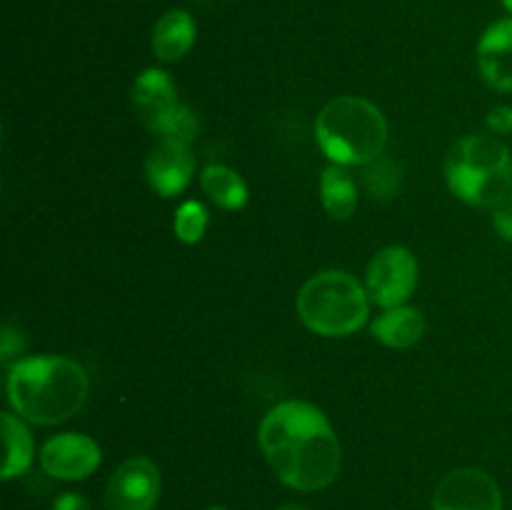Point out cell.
<instances>
[{
    "mask_svg": "<svg viewBox=\"0 0 512 510\" xmlns=\"http://www.w3.org/2000/svg\"><path fill=\"white\" fill-rule=\"evenodd\" d=\"M433 510H503V495L483 470L455 468L435 488Z\"/></svg>",
    "mask_w": 512,
    "mask_h": 510,
    "instance_id": "9c48e42d",
    "label": "cell"
},
{
    "mask_svg": "<svg viewBox=\"0 0 512 510\" xmlns=\"http://www.w3.org/2000/svg\"><path fill=\"white\" fill-rule=\"evenodd\" d=\"M195 43V20L185 10H168L155 23L153 53L163 63L180 60Z\"/></svg>",
    "mask_w": 512,
    "mask_h": 510,
    "instance_id": "4fadbf2b",
    "label": "cell"
},
{
    "mask_svg": "<svg viewBox=\"0 0 512 510\" xmlns=\"http://www.w3.org/2000/svg\"><path fill=\"white\" fill-rule=\"evenodd\" d=\"M363 183L365 190L373 195L375 200H393L398 195L400 183H403V170L395 163V158L380 153L378 158H373L370 163L363 165Z\"/></svg>",
    "mask_w": 512,
    "mask_h": 510,
    "instance_id": "ac0fdd59",
    "label": "cell"
},
{
    "mask_svg": "<svg viewBox=\"0 0 512 510\" xmlns=\"http://www.w3.org/2000/svg\"><path fill=\"white\" fill-rule=\"evenodd\" d=\"M160 498V470L148 458H128L105 488V510H153Z\"/></svg>",
    "mask_w": 512,
    "mask_h": 510,
    "instance_id": "ba28073f",
    "label": "cell"
},
{
    "mask_svg": "<svg viewBox=\"0 0 512 510\" xmlns=\"http://www.w3.org/2000/svg\"><path fill=\"white\" fill-rule=\"evenodd\" d=\"M488 125L495 130V133H508V130H512V108H508V105H500V108L490 110Z\"/></svg>",
    "mask_w": 512,
    "mask_h": 510,
    "instance_id": "7402d4cb",
    "label": "cell"
},
{
    "mask_svg": "<svg viewBox=\"0 0 512 510\" xmlns=\"http://www.w3.org/2000/svg\"><path fill=\"white\" fill-rule=\"evenodd\" d=\"M503 5H505V8H508L510 13H512V0H503Z\"/></svg>",
    "mask_w": 512,
    "mask_h": 510,
    "instance_id": "d4e9b609",
    "label": "cell"
},
{
    "mask_svg": "<svg viewBox=\"0 0 512 510\" xmlns=\"http://www.w3.org/2000/svg\"><path fill=\"white\" fill-rule=\"evenodd\" d=\"M200 185H203L205 195L225 210H240L248 203V188H245L243 178L228 165H205Z\"/></svg>",
    "mask_w": 512,
    "mask_h": 510,
    "instance_id": "e0dca14e",
    "label": "cell"
},
{
    "mask_svg": "<svg viewBox=\"0 0 512 510\" xmlns=\"http://www.w3.org/2000/svg\"><path fill=\"white\" fill-rule=\"evenodd\" d=\"M508 145L493 135H468L458 140L445 160V180L460 200L495 208L512 193Z\"/></svg>",
    "mask_w": 512,
    "mask_h": 510,
    "instance_id": "277c9868",
    "label": "cell"
},
{
    "mask_svg": "<svg viewBox=\"0 0 512 510\" xmlns=\"http://www.w3.org/2000/svg\"><path fill=\"white\" fill-rule=\"evenodd\" d=\"M478 68L495 90H512V18L498 20L478 43Z\"/></svg>",
    "mask_w": 512,
    "mask_h": 510,
    "instance_id": "7c38bea8",
    "label": "cell"
},
{
    "mask_svg": "<svg viewBox=\"0 0 512 510\" xmlns=\"http://www.w3.org/2000/svg\"><path fill=\"white\" fill-rule=\"evenodd\" d=\"M0 425H3L5 443L3 478H18V475L28 473L30 463H33V435L25 428L23 420L10 413L0 415Z\"/></svg>",
    "mask_w": 512,
    "mask_h": 510,
    "instance_id": "2e32d148",
    "label": "cell"
},
{
    "mask_svg": "<svg viewBox=\"0 0 512 510\" xmlns=\"http://www.w3.org/2000/svg\"><path fill=\"white\" fill-rule=\"evenodd\" d=\"M418 285V260L408 248L390 245L383 248L368 265L365 290L375 305L395 308L413 295Z\"/></svg>",
    "mask_w": 512,
    "mask_h": 510,
    "instance_id": "8992f818",
    "label": "cell"
},
{
    "mask_svg": "<svg viewBox=\"0 0 512 510\" xmlns=\"http://www.w3.org/2000/svg\"><path fill=\"white\" fill-rule=\"evenodd\" d=\"M300 320L313 333L343 338L363 328L370 310L365 285L345 270H323L300 288L295 300Z\"/></svg>",
    "mask_w": 512,
    "mask_h": 510,
    "instance_id": "5b68a950",
    "label": "cell"
},
{
    "mask_svg": "<svg viewBox=\"0 0 512 510\" xmlns=\"http://www.w3.org/2000/svg\"><path fill=\"white\" fill-rule=\"evenodd\" d=\"M208 510H225V508H220V505H213V508H208Z\"/></svg>",
    "mask_w": 512,
    "mask_h": 510,
    "instance_id": "484cf974",
    "label": "cell"
},
{
    "mask_svg": "<svg viewBox=\"0 0 512 510\" xmlns=\"http://www.w3.org/2000/svg\"><path fill=\"white\" fill-rule=\"evenodd\" d=\"M320 150L335 165H365L388 143V123L378 105L358 95H340L320 110L315 120Z\"/></svg>",
    "mask_w": 512,
    "mask_h": 510,
    "instance_id": "3957f363",
    "label": "cell"
},
{
    "mask_svg": "<svg viewBox=\"0 0 512 510\" xmlns=\"http://www.w3.org/2000/svg\"><path fill=\"white\" fill-rule=\"evenodd\" d=\"M493 225L495 230H498L500 238L512 243V193L505 195V198L493 208Z\"/></svg>",
    "mask_w": 512,
    "mask_h": 510,
    "instance_id": "ffe728a7",
    "label": "cell"
},
{
    "mask_svg": "<svg viewBox=\"0 0 512 510\" xmlns=\"http://www.w3.org/2000/svg\"><path fill=\"white\" fill-rule=\"evenodd\" d=\"M320 198L330 218L348 220L358 208V183L345 165H330L320 175Z\"/></svg>",
    "mask_w": 512,
    "mask_h": 510,
    "instance_id": "9a60e30c",
    "label": "cell"
},
{
    "mask_svg": "<svg viewBox=\"0 0 512 510\" xmlns=\"http://www.w3.org/2000/svg\"><path fill=\"white\" fill-rule=\"evenodd\" d=\"M25 348V340L13 325H3V335H0V355H3V363H8L13 355H20V350Z\"/></svg>",
    "mask_w": 512,
    "mask_h": 510,
    "instance_id": "44dd1931",
    "label": "cell"
},
{
    "mask_svg": "<svg viewBox=\"0 0 512 510\" xmlns=\"http://www.w3.org/2000/svg\"><path fill=\"white\" fill-rule=\"evenodd\" d=\"M258 440L280 483L303 493L328 488L343 465L333 425L323 410L303 400L275 405L260 423Z\"/></svg>",
    "mask_w": 512,
    "mask_h": 510,
    "instance_id": "6da1fadb",
    "label": "cell"
},
{
    "mask_svg": "<svg viewBox=\"0 0 512 510\" xmlns=\"http://www.w3.org/2000/svg\"><path fill=\"white\" fill-rule=\"evenodd\" d=\"M278 510H308V508H303V505H283V508Z\"/></svg>",
    "mask_w": 512,
    "mask_h": 510,
    "instance_id": "cb8c5ba5",
    "label": "cell"
},
{
    "mask_svg": "<svg viewBox=\"0 0 512 510\" xmlns=\"http://www.w3.org/2000/svg\"><path fill=\"white\" fill-rule=\"evenodd\" d=\"M53 510H90V503L80 493H63L55 498Z\"/></svg>",
    "mask_w": 512,
    "mask_h": 510,
    "instance_id": "603a6c76",
    "label": "cell"
},
{
    "mask_svg": "<svg viewBox=\"0 0 512 510\" xmlns=\"http://www.w3.org/2000/svg\"><path fill=\"white\" fill-rule=\"evenodd\" d=\"M185 103L178 100L173 78L160 68H148L133 83V108L148 130L168 138Z\"/></svg>",
    "mask_w": 512,
    "mask_h": 510,
    "instance_id": "52a82bcc",
    "label": "cell"
},
{
    "mask_svg": "<svg viewBox=\"0 0 512 510\" xmlns=\"http://www.w3.org/2000/svg\"><path fill=\"white\" fill-rule=\"evenodd\" d=\"M425 333V320L420 310L408 305H395L385 308L380 318H375L373 335L388 348H410L418 343Z\"/></svg>",
    "mask_w": 512,
    "mask_h": 510,
    "instance_id": "5bb4252c",
    "label": "cell"
},
{
    "mask_svg": "<svg viewBox=\"0 0 512 510\" xmlns=\"http://www.w3.org/2000/svg\"><path fill=\"white\" fill-rule=\"evenodd\" d=\"M88 373L63 355H35L10 368L8 398L20 418L58 425L73 418L88 398Z\"/></svg>",
    "mask_w": 512,
    "mask_h": 510,
    "instance_id": "7a4b0ae2",
    "label": "cell"
},
{
    "mask_svg": "<svg viewBox=\"0 0 512 510\" xmlns=\"http://www.w3.org/2000/svg\"><path fill=\"white\" fill-rule=\"evenodd\" d=\"M150 188L163 198H173L180 190L188 188L195 173V155L190 143L173 138H160V143L150 150L145 160Z\"/></svg>",
    "mask_w": 512,
    "mask_h": 510,
    "instance_id": "8fae6325",
    "label": "cell"
},
{
    "mask_svg": "<svg viewBox=\"0 0 512 510\" xmlns=\"http://www.w3.org/2000/svg\"><path fill=\"white\" fill-rule=\"evenodd\" d=\"M173 228L178 240L188 245L198 243L205 235V230H208V210H205V205H200L198 200H188V203L180 205L175 210Z\"/></svg>",
    "mask_w": 512,
    "mask_h": 510,
    "instance_id": "d6986e66",
    "label": "cell"
},
{
    "mask_svg": "<svg viewBox=\"0 0 512 510\" xmlns=\"http://www.w3.org/2000/svg\"><path fill=\"white\" fill-rule=\"evenodd\" d=\"M510 183H512V163H510Z\"/></svg>",
    "mask_w": 512,
    "mask_h": 510,
    "instance_id": "4316f807",
    "label": "cell"
},
{
    "mask_svg": "<svg viewBox=\"0 0 512 510\" xmlns=\"http://www.w3.org/2000/svg\"><path fill=\"white\" fill-rule=\"evenodd\" d=\"M100 445L83 433H60L40 450V465L50 478L83 480L98 470Z\"/></svg>",
    "mask_w": 512,
    "mask_h": 510,
    "instance_id": "30bf717a",
    "label": "cell"
}]
</instances>
